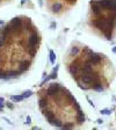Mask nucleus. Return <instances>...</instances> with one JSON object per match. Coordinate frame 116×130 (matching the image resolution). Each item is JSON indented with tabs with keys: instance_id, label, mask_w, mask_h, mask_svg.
I'll return each instance as SVG.
<instances>
[{
	"instance_id": "1",
	"label": "nucleus",
	"mask_w": 116,
	"mask_h": 130,
	"mask_svg": "<svg viewBox=\"0 0 116 130\" xmlns=\"http://www.w3.org/2000/svg\"><path fill=\"white\" fill-rule=\"evenodd\" d=\"M0 33L5 36L0 47V74L12 70L25 74L32 68L42 42L38 28L30 17L19 15L1 27Z\"/></svg>"
},
{
	"instance_id": "2",
	"label": "nucleus",
	"mask_w": 116,
	"mask_h": 130,
	"mask_svg": "<svg viewBox=\"0 0 116 130\" xmlns=\"http://www.w3.org/2000/svg\"><path fill=\"white\" fill-rule=\"evenodd\" d=\"M38 107L49 124L60 129H74L85 122L78 101L60 83H50L37 91Z\"/></svg>"
},
{
	"instance_id": "3",
	"label": "nucleus",
	"mask_w": 116,
	"mask_h": 130,
	"mask_svg": "<svg viewBox=\"0 0 116 130\" xmlns=\"http://www.w3.org/2000/svg\"><path fill=\"white\" fill-rule=\"evenodd\" d=\"M52 1H57V2H60V4H63L67 9H71L72 7H73L75 4H77V1L78 0H47V2H52Z\"/></svg>"
},
{
	"instance_id": "4",
	"label": "nucleus",
	"mask_w": 116,
	"mask_h": 130,
	"mask_svg": "<svg viewBox=\"0 0 116 130\" xmlns=\"http://www.w3.org/2000/svg\"><path fill=\"white\" fill-rule=\"evenodd\" d=\"M58 69H59V66L58 65H56V68H53V70H52V72L50 73L49 76H48L47 78L43 80L42 83L40 84V86H44L45 84L49 81V80H51V79H55V78H57V73H58Z\"/></svg>"
},
{
	"instance_id": "5",
	"label": "nucleus",
	"mask_w": 116,
	"mask_h": 130,
	"mask_svg": "<svg viewBox=\"0 0 116 130\" xmlns=\"http://www.w3.org/2000/svg\"><path fill=\"white\" fill-rule=\"evenodd\" d=\"M25 99L23 96L21 95H11V100L12 101H14V102H20V101H22V100Z\"/></svg>"
},
{
	"instance_id": "6",
	"label": "nucleus",
	"mask_w": 116,
	"mask_h": 130,
	"mask_svg": "<svg viewBox=\"0 0 116 130\" xmlns=\"http://www.w3.org/2000/svg\"><path fill=\"white\" fill-rule=\"evenodd\" d=\"M49 53H50V63L51 64H55V62H56V53H55V51L53 50H50L49 51Z\"/></svg>"
},
{
	"instance_id": "7",
	"label": "nucleus",
	"mask_w": 116,
	"mask_h": 130,
	"mask_svg": "<svg viewBox=\"0 0 116 130\" xmlns=\"http://www.w3.org/2000/svg\"><path fill=\"white\" fill-rule=\"evenodd\" d=\"M32 94H33V91H25V92L22 93V96L26 99V98H29Z\"/></svg>"
},
{
	"instance_id": "8",
	"label": "nucleus",
	"mask_w": 116,
	"mask_h": 130,
	"mask_svg": "<svg viewBox=\"0 0 116 130\" xmlns=\"http://www.w3.org/2000/svg\"><path fill=\"white\" fill-rule=\"evenodd\" d=\"M101 114H103V115H109L111 113L110 112V109H108V108H106V109H101V112H100Z\"/></svg>"
},
{
	"instance_id": "9",
	"label": "nucleus",
	"mask_w": 116,
	"mask_h": 130,
	"mask_svg": "<svg viewBox=\"0 0 116 130\" xmlns=\"http://www.w3.org/2000/svg\"><path fill=\"white\" fill-rule=\"evenodd\" d=\"M6 106H7L9 109H14V106H13V104H12L9 101H8V102H6Z\"/></svg>"
},
{
	"instance_id": "10",
	"label": "nucleus",
	"mask_w": 116,
	"mask_h": 130,
	"mask_svg": "<svg viewBox=\"0 0 116 130\" xmlns=\"http://www.w3.org/2000/svg\"><path fill=\"white\" fill-rule=\"evenodd\" d=\"M26 123H28V124L32 123V117H30V116H27V122Z\"/></svg>"
},
{
	"instance_id": "11",
	"label": "nucleus",
	"mask_w": 116,
	"mask_h": 130,
	"mask_svg": "<svg viewBox=\"0 0 116 130\" xmlns=\"http://www.w3.org/2000/svg\"><path fill=\"white\" fill-rule=\"evenodd\" d=\"M56 27H57V23H56V22H52V23H51V26H50V28L53 29V28H56Z\"/></svg>"
},
{
	"instance_id": "12",
	"label": "nucleus",
	"mask_w": 116,
	"mask_h": 130,
	"mask_svg": "<svg viewBox=\"0 0 116 130\" xmlns=\"http://www.w3.org/2000/svg\"><path fill=\"white\" fill-rule=\"evenodd\" d=\"M96 123H98V124H102V123H103V120H101V119H98V120H96Z\"/></svg>"
},
{
	"instance_id": "13",
	"label": "nucleus",
	"mask_w": 116,
	"mask_h": 130,
	"mask_svg": "<svg viewBox=\"0 0 116 130\" xmlns=\"http://www.w3.org/2000/svg\"><path fill=\"white\" fill-rule=\"evenodd\" d=\"M87 100H88V102H90L91 106H93V107H94V104H93V101H92V100H91L90 98H88V96H87Z\"/></svg>"
},
{
	"instance_id": "14",
	"label": "nucleus",
	"mask_w": 116,
	"mask_h": 130,
	"mask_svg": "<svg viewBox=\"0 0 116 130\" xmlns=\"http://www.w3.org/2000/svg\"><path fill=\"white\" fill-rule=\"evenodd\" d=\"M28 1H29V0H21V5L23 6L25 4H26V2H28Z\"/></svg>"
},
{
	"instance_id": "15",
	"label": "nucleus",
	"mask_w": 116,
	"mask_h": 130,
	"mask_svg": "<svg viewBox=\"0 0 116 130\" xmlns=\"http://www.w3.org/2000/svg\"><path fill=\"white\" fill-rule=\"evenodd\" d=\"M111 51L114 52V53H116V47H114L113 49H111Z\"/></svg>"
},
{
	"instance_id": "16",
	"label": "nucleus",
	"mask_w": 116,
	"mask_h": 130,
	"mask_svg": "<svg viewBox=\"0 0 116 130\" xmlns=\"http://www.w3.org/2000/svg\"><path fill=\"white\" fill-rule=\"evenodd\" d=\"M0 102H5V100L2 99V98H1V96H0Z\"/></svg>"
},
{
	"instance_id": "17",
	"label": "nucleus",
	"mask_w": 116,
	"mask_h": 130,
	"mask_svg": "<svg viewBox=\"0 0 116 130\" xmlns=\"http://www.w3.org/2000/svg\"><path fill=\"white\" fill-rule=\"evenodd\" d=\"M2 110H4V108H1V107H0V112H2Z\"/></svg>"
}]
</instances>
